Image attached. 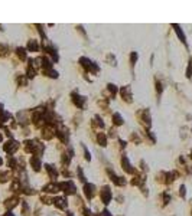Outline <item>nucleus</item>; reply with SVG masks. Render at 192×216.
Segmentation results:
<instances>
[{
    "label": "nucleus",
    "mask_w": 192,
    "mask_h": 216,
    "mask_svg": "<svg viewBox=\"0 0 192 216\" xmlns=\"http://www.w3.org/2000/svg\"><path fill=\"white\" fill-rule=\"evenodd\" d=\"M45 167H46V170L49 172L51 177H54V179H55V177L58 176V172H57V170H54V169H52V166H45Z\"/></svg>",
    "instance_id": "obj_8"
},
{
    "label": "nucleus",
    "mask_w": 192,
    "mask_h": 216,
    "mask_svg": "<svg viewBox=\"0 0 192 216\" xmlns=\"http://www.w3.org/2000/svg\"><path fill=\"white\" fill-rule=\"evenodd\" d=\"M19 147V144L16 141H7L6 143V146H4V150L7 151V153H13L15 150H17Z\"/></svg>",
    "instance_id": "obj_4"
},
{
    "label": "nucleus",
    "mask_w": 192,
    "mask_h": 216,
    "mask_svg": "<svg viewBox=\"0 0 192 216\" xmlns=\"http://www.w3.org/2000/svg\"><path fill=\"white\" fill-rule=\"evenodd\" d=\"M181 195H182V196H184V195H185V187H184V186L181 187Z\"/></svg>",
    "instance_id": "obj_22"
},
{
    "label": "nucleus",
    "mask_w": 192,
    "mask_h": 216,
    "mask_svg": "<svg viewBox=\"0 0 192 216\" xmlns=\"http://www.w3.org/2000/svg\"><path fill=\"white\" fill-rule=\"evenodd\" d=\"M17 55L20 56L22 59L26 58V53H25V49H22V48H17Z\"/></svg>",
    "instance_id": "obj_14"
},
{
    "label": "nucleus",
    "mask_w": 192,
    "mask_h": 216,
    "mask_svg": "<svg viewBox=\"0 0 192 216\" xmlns=\"http://www.w3.org/2000/svg\"><path fill=\"white\" fill-rule=\"evenodd\" d=\"M15 205H16V199H15V198H13L12 200H7V203H6V206H7V208H13Z\"/></svg>",
    "instance_id": "obj_17"
},
{
    "label": "nucleus",
    "mask_w": 192,
    "mask_h": 216,
    "mask_svg": "<svg viewBox=\"0 0 192 216\" xmlns=\"http://www.w3.org/2000/svg\"><path fill=\"white\" fill-rule=\"evenodd\" d=\"M0 141H1V134H0Z\"/></svg>",
    "instance_id": "obj_23"
},
{
    "label": "nucleus",
    "mask_w": 192,
    "mask_h": 216,
    "mask_svg": "<svg viewBox=\"0 0 192 216\" xmlns=\"http://www.w3.org/2000/svg\"><path fill=\"white\" fill-rule=\"evenodd\" d=\"M113 120H114V124H117V125H120V124H123V118L118 115V114H114V117H113Z\"/></svg>",
    "instance_id": "obj_11"
},
{
    "label": "nucleus",
    "mask_w": 192,
    "mask_h": 216,
    "mask_svg": "<svg viewBox=\"0 0 192 216\" xmlns=\"http://www.w3.org/2000/svg\"><path fill=\"white\" fill-rule=\"evenodd\" d=\"M7 176H9L7 172H1V173H0V182L1 183L6 182V180H7Z\"/></svg>",
    "instance_id": "obj_13"
},
{
    "label": "nucleus",
    "mask_w": 192,
    "mask_h": 216,
    "mask_svg": "<svg viewBox=\"0 0 192 216\" xmlns=\"http://www.w3.org/2000/svg\"><path fill=\"white\" fill-rule=\"evenodd\" d=\"M173 27H175L176 33L179 35V38H181V41H182V42H185V35L182 33V32H181V27H179V26H178V25H173Z\"/></svg>",
    "instance_id": "obj_9"
},
{
    "label": "nucleus",
    "mask_w": 192,
    "mask_h": 216,
    "mask_svg": "<svg viewBox=\"0 0 192 216\" xmlns=\"http://www.w3.org/2000/svg\"><path fill=\"white\" fill-rule=\"evenodd\" d=\"M121 164H123V169H124L127 173H132V172H133V169H132V166H130L129 160H127L126 157H123V160H121Z\"/></svg>",
    "instance_id": "obj_5"
},
{
    "label": "nucleus",
    "mask_w": 192,
    "mask_h": 216,
    "mask_svg": "<svg viewBox=\"0 0 192 216\" xmlns=\"http://www.w3.org/2000/svg\"><path fill=\"white\" fill-rule=\"evenodd\" d=\"M85 195H87V198L88 199H91L92 196L95 195V186L94 184H85Z\"/></svg>",
    "instance_id": "obj_3"
},
{
    "label": "nucleus",
    "mask_w": 192,
    "mask_h": 216,
    "mask_svg": "<svg viewBox=\"0 0 192 216\" xmlns=\"http://www.w3.org/2000/svg\"><path fill=\"white\" fill-rule=\"evenodd\" d=\"M58 187L62 189L68 195H74L75 193V186H74L72 182H64V183H61V184H58Z\"/></svg>",
    "instance_id": "obj_1"
},
{
    "label": "nucleus",
    "mask_w": 192,
    "mask_h": 216,
    "mask_svg": "<svg viewBox=\"0 0 192 216\" xmlns=\"http://www.w3.org/2000/svg\"><path fill=\"white\" fill-rule=\"evenodd\" d=\"M110 199H111V192H110V189L106 186V187L101 190V200L107 205V203L110 202Z\"/></svg>",
    "instance_id": "obj_2"
},
{
    "label": "nucleus",
    "mask_w": 192,
    "mask_h": 216,
    "mask_svg": "<svg viewBox=\"0 0 192 216\" xmlns=\"http://www.w3.org/2000/svg\"><path fill=\"white\" fill-rule=\"evenodd\" d=\"M121 95H123V97H124V100H126V97H127V100L130 101V92H129V88H127V90H123V91H121Z\"/></svg>",
    "instance_id": "obj_16"
},
{
    "label": "nucleus",
    "mask_w": 192,
    "mask_h": 216,
    "mask_svg": "<svg viewBox=\"0 0 192 216\" xmlns=\"http://www.w3.org/2000/svg\"><path fill=\"white\" fill-rule=\"evenodd\" d=\"M28 48H29L31 50H38V43H36L35 41H31L29 42V45H28Z\"/></svg>",
    "instance_id": "obj_12"
},
{
    "label": "nucleus",
    "mask_w": 192,
    "mask_h": 216,
    "mask_svg": "<svg viewBox=\"0 0 192 216\" xmlns=\"http://www.w3.org/2000/svg\"><path fill=\"white\" fill-rule=\"evenodd\" d=\"M136 58H137V55H136V52H133L132 53V64L134 65V62H136Z\"/></svg>",
    "instance_id": "obj_20"
},
{
    "label": "nucleus",
    "mask_w": 192,
    "mask_h": 216,
    "mask_svg": "<svg viewBox=\"0 0 192 216\" xmlns=\"http://www.w3.org/2000/svg\"><path fill=\"white\" fill-rule=\"evenodd\" d=\"M0 164H1V158H0Z\"/></svg>",
    "instance_id": "obj_24"
},
{
    "label": "nucleus",
    "mask_w": 192,
    "mask_h": 216,
    "mask_svg": "<svg viewBox=\"0 0 192 216\" xmlns=\"http://www.w3.org/2000/svg\"><path fill=\"white\" fill-rule=\"evenodd\" d=\"M59 187H58V184H48L46 187H45V190L46 192H57Z\"/></svg>",
    "instance_id": "obj_10"
},
{
    "label": "nucleus",
    "mask_w": 192,
    "mask_h": 216,
    "mask_svg": "<svg viewBox=\"0 0 192 216\" xmlns=\"http://www.w3.org/2000/svg\"><path fill=\"white\" fill-rule=\"evenodd\" d=\"M103 216H110V212L109 210H104V212H103Z\"/></svg>",
    "instance_id": "obj_21"
},
{
    "label": "nucleus",
    "mask_w": 192,
    "mask_h": 216,
    "mask_svg": "<svg viewBox=\"0 0 192 216\" xmlns=\"http://www.w3.org/2000/svg\"><path fill=\"white\" fill-rule=\"evenodd\" d=\"M109 90H110L111 92H113V94H116V92H117L116 85H113V84H110V85H109Z\"/></svg>",
    "instance_id": "obj_19"
},
{
    "label": "nucleus",
    "mask_w": 192,
    "mask_h": 216,
    "mask_svg": "<svg viewBox=\"0 0 192 216\" xmlns=\"http://www.w3.org/2000/svg\"><path fill=\"white\" fill-rule=\"evenodd\" d=\"M98 143H100L101 146H106V135H103V134H98Z\"/></svg>",
    "instance_id": "obj_15"
},
{
    "label": "nucleus",
    "mask_w": 192,
    "mask_h": 216,
    "mask_svg": "<svg viewBox=\"0 0 192 216\" xmlns=\"http://www.w3.org/2000/svg\"><path fill=\"white\" fill-rule=\"evenodd\" d=\"M35 74H36V72H35V69H32V68H29V69H28V76H29V78H33Z\"/></svg>",
    "instance_id": "obj_18"
},
{
    "label": "nucleus",
    "mask_w": 192,
    "mask_h": 216,
    "mask_svg": "<svg viewBox=\"0 0 192 216\" xmlns=\"http://www.w3.org/2000/svg\"><path fill=\"white\" fill-rule=\"evenodd\" d=\"M55 205H57L58 208H61V209L67 208V202H65L64 198H57V199H55Z\"/></svg>",
    "instance_id": "obj_6"
},
{
    "label": "nucleus",
    "mask_w": 192,
    "mask_h": 216,
    "mask_svg": "<svg viewBox=\"0 0 192 216\" xmlns=\"http://www.w3.org/2000/svg\"><path fill=\"white\" fill-rule=\"evenodd\" d=\"M31 163H32V166H33L35 170H39V169H41V161H39V157H32Z\"/></svg>",
    "instance_id": "obj_7"
}]
</instances>
